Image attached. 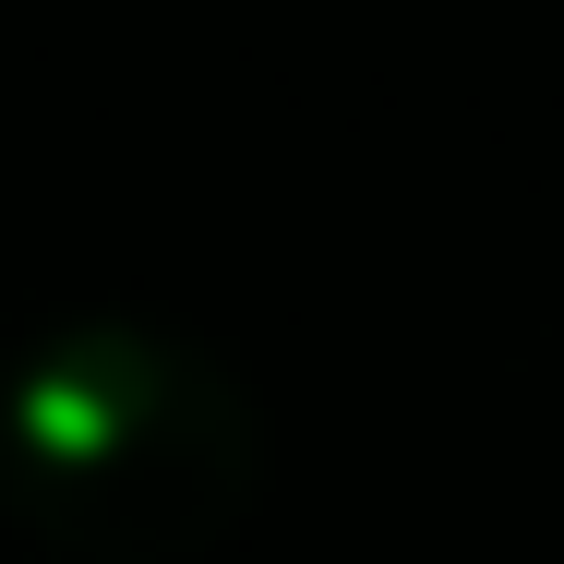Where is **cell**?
Wrapping results in <instances>:
<instances>
[{"mask_svg": "<svg viewBox=\"0 0 564 564\" xmlns=\"http://www.w3.org/2000/svg\"><path fill=\"white\" fill-rule=\"evenodd\" d=\"M264 480V421L217 348L85 313L0 372V505L73 564H193Z\"/></svg>", "mask_w": 564, "mask_h": 564, "instance_id": "1", "label": "cell"}]
</instances>
